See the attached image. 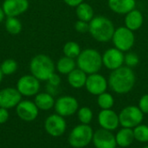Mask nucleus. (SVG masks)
<instances>
[{"label":"nucleus","instance_id":"9d476101","mask_svg":"<svg viewBox=\"0 0 148 148\" xmlns=\"http://www.w3.org/2000/svg\"><path fill=\"white\" fill-rule=\"evenodd\" d=\"M44 129L51 137L58 138L64 134L67 129V123L64 117L54 114L48 116L44 121Z\"/></svg>","mask_w":148,"mask_h":148},{"label":"nucleus","instance_id":"20e7f679","mask_svg":"<svg viewBox=\"0 0 148 148\" xmlns=\"http://www.w3.org/2000/svg\"><path fill=\"white\" fill-rule=\"evenodd\" d=\"M78 69L87 75L98 73L102 67V56L95 49H86L81 52L76 60Z\"/></svg>","mask_w":148,"mask_h":148},{"label":"nucleus","instance_id":"f03ea898","mask_svg":"<svg viewBox=\"0 0 148 148\" xmlns=\"http://www.w3.org/2000/svg\"><path fill=\"white\" fill-rule=\"evenodd\" d=\"M114 30L115 28L113 22L106 16H94L89 22L88 32L95 40L100 42H107L112 40Z\"/></svg>","mask_w":148,"mask_h":148},{"label":"nucleus","instance_id":"412c9836","mask_svg":"<svg viewBox=\"0 0 148 148\" xmlns=\"http://www.w3.org/2000/svg\"><path fill=\"white\" fill-rule=\"evenodd\" d=\"M34 102L39 110L49 111L54 108L56 101L52 95L48 92H42L38 93L36 95H35Z\"/></svg>","mask_w":148,"mask_h":148},{"label":"nucleus","instance_id":"72a5a7b5","mask_svg":"<svg viewBox=\"0 0 148 148\" xmlns=\"http://www.w3.org/2000/svg\"><path fill=\"white\" fill-rule=\"evenodd\" d=\"M61 82H62V79H61L60 75L56 73H53L48 80L49 85L56 87V88H57L61 84Z\"/></svg>","mask_w":148,"mask_h":148},{"label":"nucleus","instance_id":"39448f33","mask_svg":"<svg viewBox=\"0 0 148 148\" xmlns=\"http://www.w3.org/2000/svg\"><path fill=\"white\" fill-rule=\"evenodd\" d=\"M93 135V128L89 125L81 123L71 130L68 141L72 147L84 148L92 142Z\"/></svg>","mask_w":148,"mask_h":148},{"label":"nucleus","instance_id":"f8f14e48","mask_svg":"<svg viewBox=\"0 0 148 148\" xmlns=\"http://www.w3.org/2000/svg\"><path fill=\"white\" fill-rule=\"evenodd\" d=\"M125 55L116 48H110L102 55V64L110 70H115L124 64Z\"/></svg>","mask_w":148,"mask_h":148},{"label":"nucleus","instance_id":"c85d7f7f","mask_svg":"<svg viewBox=\"0 0 148 148\" xmlns=\"http://www.w3.org/2000/svg\"><path fill=\"white\" fill-rule=\"evenodd\" d=\"M0 69L3 75H10L16 72L18 69V64L14 59H6L2 62Z\"/></svg>","mask_w":148,"mask_h":148},{"label":"nucleus","instance_id":"2f4dec72","mask_svg":"<svg viewBox=\"0 0 148 148\" xmlns=\"http://www.w3.org/2000/svg\"><path fill=\"white\" fill-rule=\"evenodd\" d=\"M75 29L78 33L88 32V30H89V23L84 22V21H82V20H78L75 23Z\"/></svg>","mask_w":148,"mask_h":148},{"label":"nucleus","instance_id":"f257e3e1","mask_svg":"<svg viewBox=\"0 0 148 148\" xmlns=\"http://www.w3.org/2000/svg\"><path fill=\"white\" fill-rule=\"evenodd\" d=\"M136 76L134 70L127 66L113 70L108 78V86L112 91L119 95L129 93L134 87Z\"/></svg>","mask_w":148,"mask_h":148},{"label":"nucleus","instance_id":"a878e982","mask_svg":"<svg viewBox=\"0 0 148 148\" xmlns=\"http://www.w3.org/2000/svg\"><path fill=\"white\" fill-rule=\"evenodd\" d=\"M62 52H63L65 56L75 59V58H77L79 56L82 50H81L80 45L77 42H73V41H69L64 44V46L62 48Z\"/></svg>","mask_w":148,"mask_h":148},{"label":"nucleus","instance_id":"e433bc0d","mask_svg":"<svg viewBox=\"0 0 148 148\" xmlns=\"http://www.w3.org/2000/svg\"><path fill=\"white\" fill-rule=\"evenodd\" d=\"M5 16H5V14H4V11H3V8L0 7V23L4 20Z\"/></svg>","mask_w":148,"mask_h":148},{"label":"nucleus","instance_id":"a211bd4d","mask_svg":"<svg viewBox=\"0 0 148 148\" xmlns=\"http://www.w3.org/2000/svg\"><path fill=\"white\" fill-rule=\"evenodd\" d=\"M109 9L117 14H127L135 9L136 0H108Z\"/></svg>","mask_w":148,"mask_h":148},{"label":"nucleus","instance_id":"7c9ffc66","mask_svg":"<svg viewBox=\"0 0 148 148\" xmlns=\"http://www.w3.org/2000/svg\"><path fill=\"white\" fill-rule=\"evenodd\" d=\"M139 62H140V58H139V56L136 53L128 52L127 55H125L124 63L126 64V66L132 69V68L137 66L139 64Z\"/></svg>","mask_w":148,"mask_h":148},{"label":"nucleus","instance_id":"4be33fe9","mask_svg":"<svg viewBox=\"0 0 148 148\" xmlns=\"http://www.w3.org/2000/svg\"><path fill=\"white\" fill-rule=\"evenodd\" d=\"M88 75L80 69H75L72 72L68 75V82L69 84L76 89L85 87Z\"/></svg>","mask_w":148,"mask_h":148},{"label":"nucleus","instance_id":"4c0bfd02","mask_svg":"<svg viewBox=\"0 0 148 148\" xmlns=\"http://www.w3.org/2000/svg\"><path fill=\"white\" fill-rule=\"evenodd\" d=\"M3 72H2V70H1V69H0V83H1L2 81H3Z\"/></svg>","mask_w":148,"mask_h":148},{"label":"nucleus","instance_id":"0eeeda50","mask_svg":"<svg viewBox=\"0 0 148 148\" xmlns=\"http://www.w3.org/2000/svg\"><path fill=\"white\" fill-rule=\"evenodd\" d=\"M112 41L116 49L122 52L130 50L135 41L134 31L127 29L126 26H121L115 29Z\"/></svg>","mask_w":148,"mask_h":148},{"label":"nucleus","instance_id":"dca6fc26","mask_svg":"<svg viewBox=\"0 0 148 148\" xmlns=\"http://www.w3.org/2000/svg\"><path fill=\"white\" fill-rule=\"evenodd\" d=\"M92 142L95 148H115L117 147L115 135L111 131L103 128L94 132Z\"/></svg>","mask_w":148,"mask_h":148},{"label":"nucleus","instance_id":"393cba45","mask_svg":"<svg viewBox=\"0 0 148 148\" xmlns=\"http://www.w3.org/2000/svg\"><path fill=\"white\" fill-rule=\"evenodd\" d=\"M4 26H5L6 31L12 36L19 35L23 29L21 21L17 17H15V16H7Z\"/></svg>","mask_w":148,"mask_h":148},{"label":"nucleus","instance_id":"b1692460","mask_svg":"<svg viewBox=\"0 0 148 148\" xmlns=\"http://www.w3.org/2000/svg\"><path fill=\"white\" fill-rule=\"evenodd\" d=\"M75 13L76 16L78 17V20H82L88 23H89L94 18L95 15L93 7L89 3L83 2L76 7Z\"/></svg>","mask_w":148,"mask_h":148},{"label":"nucleus","instance_id":"9b49d317","mask_svg":"<svg viewBox=\"0 0 148 148\" xmlns=\"http://www.w3.org/2000/svg\"><path fill=\"white\" fill-rule=\"evenodd\" d=\"M108 87V82L102 75L95 73L88 75L85 88L89 94L98 96L101 94L106 92Z\"/></svg>","mask_w":148,"mask_h":148},{"label":"nucleus","instance_id":"7ed1b4c3","mask_svg":"<svg viewBox=\"0 0 148 148\" xmlns=\"http://www.w3.org/2000/svg\"><path fill=\"white\" fill-rule=\"evenodd\" d=\"M56 66L53 60L45 54L35 56L29 62V71L40 82L48 81L50 75L55 73Z\"/></svg>","mask_w":148,"mask_h":148},{"label":"nucleus","instance_id":"58836bf2","mask_svg":"<svg viewBox=\"0 0 148 148\" xmlns=\"http://www.w3.org/2000/svg\"><path fill=\"white\" fill-rule=\"evenodd\" d=\"M142 148H148V146H146V147H144Z\"/></svg>","mask_w":148,"mask_h":148},{"label":"nucleus","instance_id":"2eb2a0df","mask_svg":"<svg viewBox=\"0 0 148 148\" xmlns=\"http://www.w3.org/2000/svg\"><path fill=\"white\" fill-rule=\"evenodd\" d=\"M98 123L103 129L108 131H114L120 126L119 114L112 109H101L98 114Z\"/></svg>","mask_w":148,"mask_h":148},{"label":"nucleus","instance_id":"ea45409f","mask_svg":"<svg viewBox=\"0 0 148 148\" xmlns=\"http://www.w3.org/2000/svg\"><path fill=\"white\" fill-rule=\"evenodd\" d=\"M115 148H121V147H116Z\"/></svg>","mask_w":148,"mask_h":148},{"label":"nucleus","instance_id":"423d86ee","mask_svg":"<svg viewBox=\"0 0 148 148\" xmlns=\"http://www.w3.org/2000/svg\"><path fill=\"white\" fill-rule=\"evenodd\" d=\"M144 119V114L137 106L125 107L119 114L120 125L122 127L134 129L138 125L141 124Z\"/></svg>","mask_w":148,"mask_h":148},{"label":"nucleus","instance_id":"f704fd0d","mask_svg":"<svg viewBox=\"0 0 148 148\" xmlns=\"http://www.w3.org/2000/svg\"><path fill=\"white\" fill-rule=\"evenodd\" d=\"M9 117H10V114H9L8 109L0 108V124L6 123V121L9 120Z\"/></svg>","mask_w":148,"mask_h":148},{"label":"nucleus","instance_id":"6ab92c4d","mask_svg":"<svg viewBox=\"0 0 148 148\" xmlns=\"http://www.w3.org/2000/svg\"><path fill=\"white\" fill-rule=\"evenodd\" d=\"M144 23V17L140 10L134 9L126 14L125 16V26L132 31L140 29Z\"/></svg>","mask_w":148,"mask_h":148},{"label":"nucleus","instance_id":"bb28decb","mask_svg":"<svg viewBox=\"0 0 148 148\" xmlns=\"http://www.w3.org/2000/svg\"><path fill=\"white\" fill-rule=\"evenodd\" d=\"M97 104L101 109H112L114 105V98L111 94L104 92L97 96Z\"/></svg>","mask_w":148,"mask_h":148},{"label":"nucleus","instance_id":"ddd939ff","mask_svg":"<svg viewBox=\"0 0 148 148\" xmlns=\"http://www.w3.org/2000/svg\"><path fill=\"white\" fill-rule=\"evenodd\" d=\"M16 113L22 121L31 122L37 118L39 109L34 101L24 100L21 101L16 107Z\"/></svg>","mask_w":148,"mask_h":148},{"label":"nucleus","instance_id":"c756f323","mask_svg":"<svg viewBox=\"0 0 148 148\" xmlns=\"http://www.w3.org/2000/svg\"><path fill=\"white\" fill-rule=\"evenodd\" d=\"M94 113L92 109L88 107H82L77 111V117L82 124L89 125L93 120Z\"/></svg>","mask_w":148,"mask_h":148},{"label":"nucleus","instance_id":"c9c22d12","mask_svg":"<svg viewBox=\"0 0 148 148\" xmlns=\"http://www.w3.org/2000/svg\"><path fill=\"white\" fill-rule=\"evenodd\" d=\"M63 1L67 5L70 7H77L79 4H81L83 2V0H63Z\"/></svg>","mask_w":148,"mask_h":148},{"label":"nucleus","instance_id":"f3484780","mask_svg":"<svg viewBox=\"0 0 148 148\" xmlns=\"http://www.w3.org/2000/svg\"><path fill=\"white\" fill-rule=\"evenodd\" d=\"M29 6L28 0H4L2 8L6 16L17 17L25 13Z\"/></svg>","mask_w":148,"mask_h":148},{"label":"nucleus","instance_id":"4468645a","mask_svg":"<svg viewBox=\"0 0 148 148\" xmlns=\"http://www.w3.org/2000/svg\"><path fill=\"white\" fill-rule=\"evenodd\" d=\"M22 101V95L16 88H4L0 90V108L10 109L16 108Z\"/></svg>","mask_w":148,"mask_h":148},{"label":"nucleus","instance_id":"1a4fd4ad","mask_svg":"<svg viewBox=\"0 0 148 148\" xmlns=\"http://www.w3.org/2000/svg\"><path fill=\"white\" fill-rule=\"evenodd\" d=\"M40 87V81L31 74L21 76L16 82V89L22 96L26 97L36 95L39 93Z\"/></svg>","mask_w":148,"mask_h":148},{"label":"nucleus","instance_id":"473e14b6","mask_svg":"<svg viewBox=\"0 0 148 148\" xmlns=\"http://www.w3.org/2000/svg\"><path fill=\"white\" fill-rule=\"evenodd\" d=\"M138 107L144 114H148V94H146L140 97Z\"/></svg>","mask_w":148,"mask_h":148},{"label":"nucleus","instance_id":"6e6552de","mask_svg":"<svg viewBox=\"0 0 148 148\" xmlns=\"http://www.w3.org/2000/svg\"><path fill=\"white\" fill-rule=\"evenodd\" d=\"M56 114L62 117H69L77 113L79 109L78 101L70 95H63L59 97L54 106Z\"/></svg>","mask_w":148,"mask_h":148},{"label":"nucleus","instance_id":"aec40b11","mask_svg":"<svg viewBox=\"0 0 148 148\" xmlns=\"http://www.w3.org/2000/svg\"><path fill=\"white\" fill-rule=\"evenodd\" d=\"M115 140L118 147L121 148H126L130 147L134 140V130L132 128L122 127L115 134Z\"/></svg>","mask_w":148,"mask_h":148},{"label":"nucleus","instance_id":"5701e85b","mask_svg":"<svg viewBox=\"0 0 148 148\" xmlns=\"http://www.w3.org/2000/svg\"><path fill=\"white\" fill-rule=\"evenodd\" d=\"M75 67H76V62L75 61V59L65 56L61 57L57 61L56 65V70L62 75H69L75 69Z\"/></svg>","mask_w":148,"mask_h":148},{"label":"nucleus","instance_id":"cd10ccee","mask_svg":"<svg viewBox=\"0 0 148 148\" xmlns=\"http://www.w3.org/2000/svg\"><path fill=\"white\" fill-rule=\"evenodd\" d=\"M134 140L140 143L148 142V126L145 124H140L134 129Z\"/></svg>","mask_w":148,"mask_h":148}]
</instances>
